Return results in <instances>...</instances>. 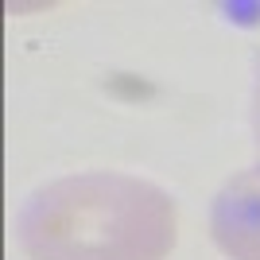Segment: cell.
<instances>
[{"instance_id": "6da1fadb", "label": "cell", "mask_w": 260, "mask_h": 260, "mask_svg": "<svg viewBox=\"0 0 260 260\" xmlns=\"http://www.w3.org/2000/svg\"><path fill=\"white\" fill-rule=\"evenodd\" d=\"M175 229L171 194L120 171L54 179L20 210V245L31 260H163Z\"/></svg>"}, {"instance_id": "7a4b0ae2", "label": "cell", "mask_w": 260, "mask_h": 260, "mask_svg": "<svg viewBox=\"0 0 260 260\" xmlns=\"http://www.w3.org/2000/svg\"><path fill=\"white\" fill-rule=\"evenodd\" d=\"M210 233L229 260H260V163L217 190Z\"/></svg>"}, {"instance_id": "3957f363", "label": "cell", "mask_w": 260, "mask_h": 260, "mask_svg": "<svg viewBox=\"0 0 260 260\" xmlns=\"http://www.w3.org/2000/svg\"><path fill=\"white\" fill-rule=\"evenodd\" d=\"M252 124H256V144H260V62H256V89H252Z\"/></svg>"}]
</instances>
